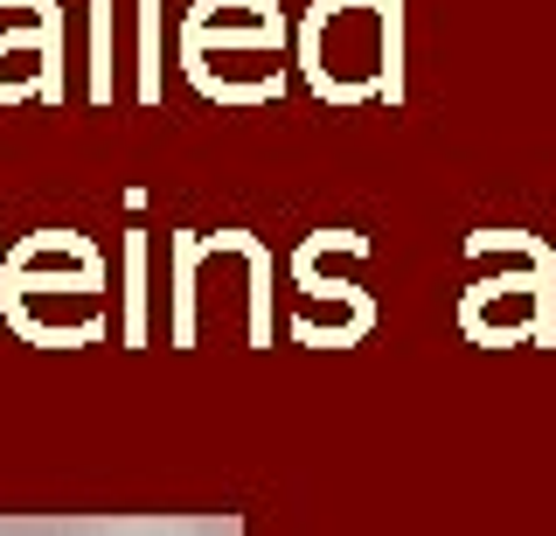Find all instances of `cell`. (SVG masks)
Wrapping results in <instances>:
<instances>
[{
    "label": "cell",
    "instance_id": "6da1fadb",
    "mask_svg": "<svg viewBox=\"0 0 556 536\" xmlns=\"http://www.w3.org/2000/svg\"><path fill=\"white\" fill-rule=\"evenodd\" d=\"M0 536H243L237 515H0Z\"/></svg>",
    "mask_w": 556,
    "mask_h": 536
},
{
    "label": "cell",
    "instance_id": "7a4b0ae2",
    "mask_svg": "<svg viewBox=\"0 0 556 536\" xmlns=\"http://www.w3.org/2000/svg\"><path fill=\"white\" fill-rule=\"evenodd\" d=\"M376 91L404 98V0H382V77Z\"/></svg>",
    "mask_w": 556,
    "mask_h": 536
}]
</instances>
